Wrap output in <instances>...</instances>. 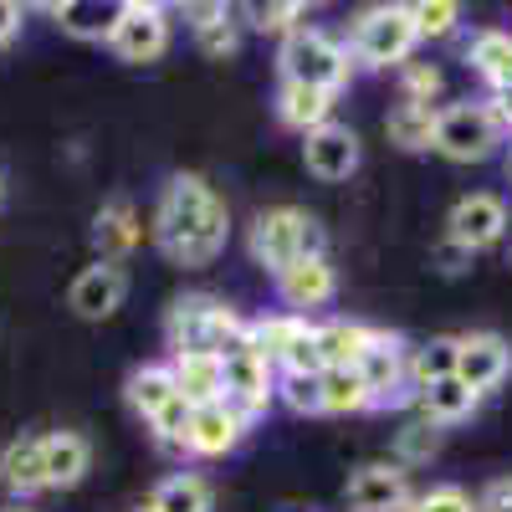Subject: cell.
Returning <instances> with one entry per match:
<instances>
[{
	"label": "cell",
	"mask_w": 512,
	"mask_h": 512,
	"mask_svg": "<svg viewBox=\"0 0 512 512\" xmlns=\"http://www.w3.org/2000/svg\"><path fill=\"white\" fill-rule=\"evenodd\" d=\"M221 364H226V405L251 425L256 415H267V405H272V390H277V379H272V364H267V354L256 349V338H251V323H246V333L236 338V344L221 354Z\"/></svg>",
	"instance_id": "cell-5"
},
{
	"label": "cell",
	"mask_w": 512,
	"mask_h": 512,
	"mask_svg": "<svg viewBox=\"0 0 512 512\" xmlns=\"http://www.w3.org/2000/svg\"><path fill=\"white\" fill-rule=\"evenodd\" d=\"M451 374H456V338H431L425 349L410 354V384H415V395L425 390V384L451 379Z\"/></svg>",
	"instance_id": "cell-31"
},
{
	"label": "cell",
	"mask_w": 512,
	"mask_h": 512,
	"mask_svg": "<svg viewBox=\"0 0 512 512\" xmlns=\"http://www.w3.org/2000/svg\"><path fill=\"white\" fill-rule=\"evenodd\" d=\"M226 231H231L226 200H216V190L200 175H175L164 185L159 210H154V241L169 262H180V267L216 262L226 246Z\"/></svg>",
	"instance_id": "cell-1"
},
{
	"label": "cell",
	"mask_w": 512,
	"mask_h": 512,
	"mask_svg": "<svg viewBox=\"0 0 512 512\" xmlns=\"http://www.w3.org/2000/svg\"><path fill=\"white\" fill-rule=\"evenodd\" d=\"M195 47H200V57H210V62L236 57V47H241V26H236V16H231V11H221L216 21L195 26Z\"/></svg>",
	"instance_id": "cell-32"
},
{
	"label": "cell",
	"mask_w": 512,
	"mask_h": 512,
	"mask_svg": "<svg viewBox=\"0 0 512 512\" xmlns=\"http://www.w3.org/2000/svg\"><path fill=\"white\" fill-rule=\"evenodd\" d=\"M277 67H282V82H303V88L338 93L354 72V52L344 47V41H333L328 31H318V26H297L282 41Z\"/></svg>",
	"instance_id": "cell-3"
},
{
	"label": "cell",
	"mask_w": 512,
	"mask_h": 512,
	"mask_svg": "<svg viewBox=\"0 0 512 512\" xmlns=\"http://www.w3.org/2000/svg\"><path fill=\"white\" fill-rule=\"evenodd\" d=\"M369 338H374V328L349 323V318L318 323V359H323V369H359Z\"/></svg>",
	"instance_id": "cell-23"
},
{
	"label": "cell",
	"mask_w": 512,
	"mask_h": 512,
	"mask_svg": "<svg viewBox=\"0 0 512 512\" xmlns=\"http://www.w3.org/2000/svg\"><path fill=\"white\" fill-rule=\"evenodd\" d=\"M41 456H47V487H77L93 466V446L77 431H52L41 436Z\"/></svg>",
	"instance_id": "cell-21"
},
{
	"label": "cell",
	"mask_w": 512,
	"mask_h": 512,
	"mask_svg": "<svg viewBox=\"0 0 512 512\" xmlns=\"http://www.w3.org/2000/svg\"><path fill=\"white\" fill-rule=\"evenodd\" d=\"M190 410H195V405H190L185 395H175V400H169V405H164V410L149 420V425H154V436H159L164 446H185V431H190Z\"/></svg>",
	"instance_id": "cell-37"
},
{
	"label": "cell",
	"mask_w": 512,
	"mask_h": 512,
	"mask_svg": "<svg viewBox=\"0 0 512 512\" xmlns=\"http://www.w3.org/2000/svg\"><path fill=\"white\" fill-rule=\"evenodd\" d=\"M349 512H400L410 502L405 466L400 461H369L349 477Z\"/></svg>",
	"instance_id": "cell-13"
},
{
	"label": "cell",
	"mask_w": 512,
	"mask_h": 512,
	"mask_svg": "<svg viewBox=\"0 0 512 512\" xmlns=\"http://www.w3.org/2000/svg\"><path fill=\"white\" fill-rule=\"evenodd\" d=\"M108 47L118 62H159L169 47V11L149 6V0H128Z\"/></svg>",
	"instance_id": "cell-9"
},
{
	"label": "cell",
	"mask_w": 512,
	"mask_h": 512,
	"mask_svg": "<svg viewBox=\"0 0 512 512\" xmlns=\"http://www.w3.org/2000/svg\"><path fill=\"white\" fill-rule=\"evenodd\" d=\"M21 21H26V11L16 6V0H0V47H11V41H16Z\"/></svg>",
	"instance_id": "cell-42"
},
{
	"label": "cell",
	"mask_w": 512,
	"mask_h": 512,
	"mask_svg": "<svg viewBox=\"0 0 512 512\" xmlns=\"http://www.w3.org/2000/svg\"><path fill=\"white\" fill-rule=\"evenodd\" d=\"M277 287H282V303L303 313V308H323L328 303V297L338 292V277L328 267V256H303L297 267H287L277 277Z\"/></svg>",
	"instance_id": "cell-17"
},
{
	"label": "cell",
	"mask_w": 512,
	"mask_h": 512,
	"mask_svg": "<svg viewBox=\"0 0 512 512\" xmlns=\"http://www.w3.org/2000/svg\"><path fill=\"white\" fill-rule=\"evenodd\" d=\"M477 390H466V384L451 374V379H436V384H425V390L415 395V405H420V420H431V425H456V420H466L477 410Z\"/></svg>",
	"instance_id": "cell-24"
},
{
	"label": "cell",
	"mask_w": 512,
	"mask_h": 512,
	"mask_svg": "<svg viewBox=\"0 0 512 512\" xmlns=\"http://www.w3.org/2000/svg\"><path fill=\"white\" fill-rule=\"evenodd\" d=\"M410 21H415V36H451L461 21V6L456 0H420V6H410Z\"/></svg>",
	"instance_id": "cell-35"
},
{
	"label": "cell",
	"mask_w": 512,
	"mask_h": 512,
	"mask_svg": "<svg viewBox=\"0 0 512 512\" xmlns=\"http://www.w3.org/2000/svg\"><path fill=\"white\" fill-rule=\"evenodd\" d=\"M308 318L303 313H277V318H262V323H251V338H256V349L267 354V364H282L297 344L308 338Z\"/></svg>",
	"instance_id": "cell-27"
},
{
	"label": "cell",
	"mask_w": 512,
	"mask_h": 512,
	"mask_svg": "<svg viewBox=\"0 0 512 512\" xmlns=\"http://www.w3.org/2000/svg\"><path fill=\"white\" fill-rule=\"evenodd\" d=\"M466 62L492 82V93L512 88V31H477L466 47Z\"/></svg>",
	"instance_id": "cell-25"
},
{
	"label": "cell",
	"mask_w": 512,
	"mask_h": 512,
	"mask_svg": "<svg viewBox=\"0 0 512 512\" xmlns=\"http://www.w3.org/2000/svg\"><path fill=\"white\" fill-rule=\"evenodd\" d=\"M507 369H512V344L502 333H466V338H456V379L466 384V390H477V395L497 390V384L507 379Z\"/></svg>",
	"instance_id": "cell-11"
},
{
	"label": "cell",
	"mask_w": 512,
	"mask_h": 512,
	"mask_svg": "<svg viewBox=\"0 0 512 512\" xmlns=\"http://www.w3.org/2000/svg\"><path fill=\"white\" fill-rule=\"evenodd\" d=\"M0 200H6V180H0Z\"/></svg>",
	"instance_id": "cell-43"
},
{
	"label": "cell",
	"mask_w": 512,
	"mask_h": 512,
	"mask_svg": "<svg viewBox=\"0 0 512 512\" xmlns=\"http://www.w3.org/2000/svg\"><path fill=\"white\" fill-rule=\"evenodd\" d=\"M154 512H210V487L190 472H175V477H164L149 497Z\"/></svg>",
	"instance_id": "cell-29"
},
{
	"label": "cell",
	"mask_w": 512,
	"mask_h": 512,
	"mask_svg": "<svg viewBox=\"0 0 512 512\" xmlns=\"http://www.w3.org/2000/svg\"><path fill=\"white\" fill-rule=\"evenodd\" d=\"M169 374H175V390L190 405L226 400V364H221V354H175L169 359Z\"/></svg>",
	"instance_id": "cell-16"
},
{
	"label": "cell",
	"mask_w": 512,
	"mask_h": 512,
	"mask_svg": "<svg viewBox=\"0 0 512 512\" xmlns=\"http://www.w3.org/2000/svg\"><path fill=\"white\" fill-rule=\"evenodd\" d=\"M0 487L16 492V497H31L47 487V456H41V436H21L0 451Z\"/></svg>",
	"instance_id": "cell-20"
},
{
	"label": "cell",
	"mask_w": 512,
	"mask_h": 512,
	"mask_svg": "<svg viewBox=\"0 0 512 512\" xmlns=\"http://www.w3.org/2000/svg\"><path fill=\"white\" fill-rule=\"evenodd\" d=\"M507 175H512V159H507Z\"/></svg>",
	"instance_id": "cell-44"
},
{
	"label": "cell",
	"mask_w": 512,
	"mask_h": 512,
	"mask_svg": "<svg viewBox=\"0 0 512 512\" xmlns=\"http://www.w3.org/2000/svg\"><path fill=\"white\" fill-rule=\"evenodd\" d=\"M323 410H328V415L369 410V390H364L359 369H323Z\"/></svg>",
	"instance_id": "cell-30"
},
{
	"label": "cell",
	"mask_w": 512,
	"mask_h": 512,
	"mask_svg": "<svg viewBox=\"0 0 512 512\" xmlns=\"http://www.w3.org/2000/svg\"><path fill=\"white\" fill-rule=\"evenodd\" d=\"M400 512H477V502L466 497L461 487H431L425 497H410Z\"/></svg>",
	"instance_id": "cell-38"
},
{
	"label": "cell",
	"mask_w": 512,
	"mask_h": 512,
	"mask_svg": "<svg viewBox=\"0 0 512 512\" xmlns=\"http://www.w3.org/2000/svg\"><path fill=\"white\" fill-rule=\"evenodd\" d=\"M415 21H410V6H374L359 16L354 26V62H369V67H405L410 52H415Z\"/></svg>",
	"instance_id": "cell-8"
},
{
	"label": "cell",
	"mask_w": 512,
	"mask_h": 512,
	"mask_svg": "<svg viewBox=\"0 0 512 512\" xmlns=\"http://www.w3.org/2000/svg\"><path fill=\"white\" fill-rule=\"evenodd\" d=\"M139 512H154V507H139Z\"/></svg>",
	"instance_id": "cell-45"
},
{
	"label": "cell",
	"mask_w": 512,
	"mask_h": 512,
	"mask_svg": "<svg viewBox=\"0 0 512 512\" xmlns=\"http://www.w3.org/2000/svg\"><path fill=\"white\" fill-rule=\"evenodd\" d=\"M246 16H251V26L262 31V36H282V41H287L297 26H308V21H303L308 11L297 6V0H272V6H251Z\"/></svg>",
	"instance_id": "cell-33"
},
{
	"label": "cell",
	"mask_w": 512,
	"mask_h": 512,
	"mask_svg": "<svg viewBox=\"0 0 512 512\" xmlns=\"http://www.w3.org/2000/svg\"><path fill=\"white\" fill-rule=\"evenodd\" d=\"M446 236L461 241L472 256L487 251V246H497V241L507 236V205H502L497 195H487V190L461 195V200L451 205V216H446Z\"/></svg>",
	"instance_id": "cell-10"
},
{
	"label": "cell",
	"mask_w": 512,
	"mask_h": 512,
	"mask_svg": "<svg viewBox=\"0 0 512 512\" xmlns=\"http://www.w3.org/2000/svg\"><path fill=\"white\" fill-rule=\"evenodd\" d=\"M359 379L369 390V410H390V405H405L415 400V384H410V349L400 333H384L374 328L369 349L359 359Z\"/></svg>",
	"instance_id": "cell-6"
},
{
	"label": "cell",
	"mask_w": 512,
	"mask_h": 512,
	"mask_svg": "<svg viewBox=\"0 0 512 512\" xmlns=\"http://www.w3.org/2000/svg\"><path fill=\"white\" fill-rule=\"evenodd\" d=\"M241 436H246V420L226 400L195 405L190 410V431H185V451L190 456H226V451L241 446Z\"/></svg>",
	"instance_id": "cell-15"
},
{
	"label": "cell",
	"mask_w": 512,
	"mask_h": 512,
	"mask_svg": "<svg viewBox=\"0 0 512 512\" xmlns=\"http://www.w3.org/2000/svg\"><path fill=\"white\" fill-rule=\"evenodd\" d=\"M251 256H256V267L282 277L287 267L303 262V256H323V226L297 205L262 210V216L251 221Z\"/></svg>",
	"instance_id": "cell-2"
},
{
	"label": "cell",
	"mask_w": 512,
	"mask_h": 512,
	"mask_svg": "<svg viewBox=\"0 0 512 512\" xmlns=\"http://www.w3.org/2000/svg\"><path fill=\"white\" fill-rule=\"evenodd\" d=\"M175 374H169V364H144L128 374V405H134L144 420H154L169 400H175Z\"/></svg>",
	"instance_id": "cell-28"
},
{
	"label": "cell",
	"mask_w": 512,
	"mask_h": 512,
	"mask_svg": "<svg viewBox=\"0 0 512 512\" xmlns=\"http://www.w3.org/2000/svg\"><path fill=\"white\" fill-rule=\"evenodd\" d=\"M333 103H338V93H328V88L282 82V93H277V118H282L287 128H303V134H313V128L333 123Z\"/></svg>",
	"instance_id": "cell-22"
},
{
	"label": "cell",
	"mask_w": 512,
	"mask_h": 512,
	"mask_svg": "<svg viewBox=\"0 0 512 512\" xmlns=\"http://www.w3.org/2000/svg\"><path fill=\"white\" fill-rule=\"evenodd\" d=\"M277 390H282L287 410H297V415H323V374H282Z\"/></svg>",
	"instance_id": "cell-34"
},
{
	"label": "cell",
	"mask_w": 512,
	"mask_h": 512,
	"mask_svg": "<svg viewBox=\"0 0 512 512\" xmlns=\"http://www.w3.org/2000/svg\"><path fill=\"white\" fill-rule=\"evenodd\" d=\"M477 512H512V477L487 482L482 497H477Z\"/></svg>",
	"instance_id": "cell-41"
},
{
	"label": "cell",
	"mask_w": 512,
	"mask_h": 512,
	"mask_svg": "<svg viewBox=\"0 0 512 512\" xmlns=\"http://www.w3.org/2000/svg\"><path fill=\"white\" fill-rule=\"evenodd\" d=\"M502 144V123L492 118L487 103H456L436 113V154H446L451 164H477Z\"/></svg>",
	"instance_id": "cell-7"
},
{
	"label": "cell",
	"mask_w": 512,
	"mask_h": 512,
	"mask_svg": "<svg viewBox=\"0 0 512 512\" xmlns=\"http://www.w3.org/2000/svg\"><path fill=\"white\" fill-rule=\"evenodd\" d=\"M400 77H405V103H425V108H431V98L441 93V72L431 62H405Z\"/></svg>",
	"instance_id": "cell-39"
},
{
	"label": "cell",
	"mask_w": 512,
	"mask_h": 512,
	"mask_svg": "<svg viewBox=\"0 0 512 512\" xmlns=\"http://www.w3.org/2000/svg\"><path fill=\"white\" fill-rule=\"evenodd\" d=\"M441 446V431L431 420H410L405 431L395 436V451H400V466H415V461H431Z\"/></svg>",
	"instance_id": "cell-36"
},
{
	"label": "cell",
	"mask_w": 512,
	"mask_h": 512,
	"mask_svg": "<svg viewBox=\"0 0 512 512\" xmlns=\"http://www.w3.org/2000/svg\"><path fill=\"white\" fill-rule=\"evenodd\" d=\"M241 333L246 323L216 297H180L164 318V338L175 354H226Z\"/></svg>",
	"instance_id": "cell-4"
},
{
	"label": "cell",
	"mask_w": 512,
	"mask_h": 512,
	"mask_svg": "<svg viewBox=\"0 0 512 512\" xmlns=\"http://www.w3.org/2000/svg\"><path fill=\"white\" fill-rule=\"evenodd\" d=\"M47 11L77 41H113V31L123 21V6H113V0H57V6H47Z\"/></svg>",
	"instance_id": "cell-18"
},
{
	"label": "cell",
	"mask_w": 512,
	"mask_h": 512,
	"mask_svg": "<svg viewBox=\"0 0 512 512\" xmlns=\"http://www.w3.org/2000/svg\"><path fill=\"white\" fill-rule=\"evenodd\" d=\"M123 292H128V277L118 262H93L88 272H82L67 292V308L77 318H88V323H103L123 308Z\"/></svg>",
	"instance_id": "cell-14"
},
{
	"label": "cell",
	"mask_w": 512,
	"mask_h": 512,
	"mask_svg": "<svg viewBox=\"0 0 512 512\" xmlns=\"http://www.w3.org/2000/svg\"><path fill=\"white\" fill-rule=\"evenodd\" d=\"M436 113L441 108H425V103H400L390 118H384V134H390V144L420 154L436 144Z\"/></svg>",
	"instance_id": "cell-26"
},
{
	"label": "cell",
	"mask_w": 512,
	"mask_h": 512,
	"mask_svg": "<svg viewBox=\"0 0 512 512\" xmlns=\"http://www.w3.org/2000/svg\"><path fill=\"white\" fill-rule=\"evenodd\" d=\"M144 226L134 216V205L128 200H108L98 216H93V246H98V262H118V256H128L139 246Z\"/></svg>",
	"instance_id": "cell-19"
},
{
	"label": "cell",
	"mask_w": 512,
	"mask_h": 512,
	"mask_svg": "<svg viewBox=\"0 0 512 512\" xmlns=\"http://www.w3.org/2000/svg\"><path fill=\"white\" fill-rule=\"evenodd\" d=\"M303 164H308V175L338 185V180H349L354 169H359V134L349 123H323L313 128V134H303Z\"/></svg>",
	"instance_id": "cell-12"
},
{
	"label": "cell",
	"mask_w": 512,
	"mask_h": 512,
	"mask_svg": "<svg viewBox=\"0 0 512 512\" xmlns=\"http://www.w3.org/2000/svg\"><path fill=\"white\" fill-rule=\"evenodd\" d=\"M431 267H436L441 277H461L466 267H472V251L446 236V241H436V251H431Z\"/></svg>",
	"instance_id": "cell-40"
}]
</instances>
